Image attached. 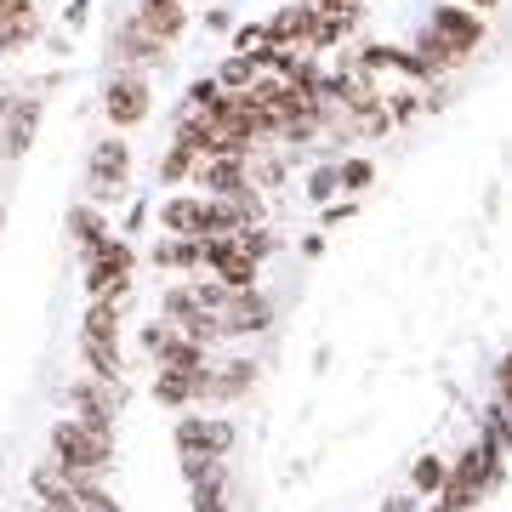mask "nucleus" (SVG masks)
<instances>
[{
	"instance_id": "obj_19",
	"label": "nucleus",
	"mask_w": 512,
	"mask_h": 512,
	"mask_svg": "<svg viewBox=\"0 0 512 512\" xmlns=\"http://www.w3.org/2000/svg\"><path fill=\"white\" fill-rule=\"evenodd\" d=\"M69 228H74V239H80V245H86V251H92V245H103V217H92V211H74L69 217Z\"/></svg>"
},
{
	"instance_id": "obj_9",
	"label": "nucleus",
	"mask_w": 512,
	"mask_h": 512,
	"mask_svg": "<svg viewBox=\"0 0 512 512\" xmlns=\"http://www.w3.org/2000/svg\"><path fill=\"white\" fill-rule=\"evenodd\" d=\"M205 393H211V370H160V382H154L160 404H188L205 399Z\"/></svg>"
},
{
	"instance_id": "obj_13",
	"label": "nucleus",
	"mask_w": 512,
	"mask_h": 512,
	"mask_svg": "<svg viewBox=\"0 0 512 512\" xmlns=\"http://www.w3.org/2000/svg\"><path fill=\"white\" fill-rule=\"evenodd\" d=\"M205 188H211L217 200H234L239 188H245V165L228 160V154H222V160H211V165H205Z\"/></svg>"
},
{
	"instance_id": "obj_14",
	"label": "nucleus",
	"mask_w": 512,
	"mask_h": 512,
	"mask_svg": "<svg viewBox=\"0 0 512 512\" xmlns=\"http://www.w3.org/2000/svg\"><path fill=\"white\" fill-rule=\"evenodd\" d=\"M35 103H12L6 109V154H23L29 148V137H35Z\"/></svg>"
},
{
	"instance_id": "obj_12",
	"label": "nucleus",
	"mask_w": 512,
	"mask_h": 512,
	"mask_svg": "<svg viewBox=\"0 0 512 512\" xmlns=\"http://www.w3.org/2000/svg\"><path fill=\"white\" fill-rule=\"evenodd\" d=\"M160 217H165V228H171V234H183V239H200L205 234V205L200 200H171Z\"/></svg>"
},
{
	"instance_id": "obj_25",
	"label": "nucleus",
	"mask_w": 512,
	"mask_h": 512,
	"mask_svg": "<svg viewBox=\"0 0 512 512\" xmlns=\"http://www.w3.org/2000/svg\"><path fill=\"white\" fill-rule=\"evenodd\" d=\"M387 512H410V507H404V501H393V507H387Z\"/></svg>"
},
{
	"instance_id": "obj_22",
	"label": "nucleus",
	"mask_w": 512,
	"mask_h": 512,
	"mask_svg": "<svg viewBox=\"0 0 512 512\" xmlns=\"http://www.w3.org/2000/svg\"><path fill=\"white\" fill-rule=\"evenodd\" d=\"M188 165H194V148H188V143H177L171 154H165V177H183Z\"/></svg>"
},
{
	"instance_id": "obj_1",
	"label": "nucleus",
	"mask_w": 512,
	"mask_h": 512,
	"mask_svg": "<svg viewBox=\"0 0 512 512\" xmlns=\"http://www.w3.org/2000/svg\"><path fill=\"white\" fill-rule=\"evenodd\" d=\"M52 461L63 467V473L97 478L114 461V439L103 433V427H92V421L69 416V421H57V427H52Z\"/></svg>"
},
{
	"instance_id": "obj_3",
	"label": "nucleus",
	"mask_w": 512,
	"mask_h": 512,
	"mask_svg": "<svg viewBox=\"0 0 512 512\" xmlns=\"http://www.w3.org/2000/svg\"><path fill=\"white\" fill-rule=\"evenodd\" d=\"M205 262L217 268V285H228V291H251L256 285V256H245L234 239H211L205 245Z\"/></svg>"
},
{
	"instance_id": "obj_15",
	"label": "nucleus",
	"mask_w": 512,
	"mask_h": 512,
	"mask_svg": "<svg viewBox=\"0 0 512 512\" xmlns=\"http://www.w3.org/2000/svg\"><path fill=\"white\" fill-rule=\"evenodd\" d=\"M86 365H92V376L114 382L120 376V348H114L109 336H86Z\"/></svg>"
},
{
	"instance_id": "obj_26",
	"label": "nucleus",
	"mask_w": 512,
	"mask_h": 512,
	"mask_svg": "<svg viewBox=\"0 0 512 512\" xmlns=\"http://www.w3.org/2000/svg\"><path fill=\"white\" fill-rule=\"evenodd\" d=\"M473 6H495V0H473Z\"/></svg>"
},
{
	"instance_id": "obj_20",
	"label": "nucleus",
	"mask_w": 512,
	"mask_h": 512,
	"mask_svg": "<svg viewBox=\"0 0 512 512\" xmlns=\"http://www.w3.org/2000/svg\"><path fill=\"white\" fill-rule=\"evenodd\" d=\"M228 296H234L228 285H200V291H194V302H200L205 313H222V308H228Z\"/></svg>"
},
{
	"instance_id": "obj_21",
	"label": "nucleus",
	"mask_w": 512,
	"mask_h": 512,
	"mask_svg": "<svg viewBox=\"0 0 512 512\" xmlns=\"http://www.w3.org/2000/svg\"><path fill=\"white\" fill-rule=\"evenodd\" d=\"M222 86H251V63L245 57H228L222 63Z\"/></svg>"
},
{
	"instance_id": "obj_17",
	"label": "nucleus",
	"mask_w": 512,
	"mask_h": 512,
	"mask_svg": "<svg viewBox=\"0 0 512 512\" xmlns=\"http://www.w3.org/2000/svg\"><path fill=\"white\" fill-rule=\"evenodd\" d=\"M86 336H109V342L120 336V308H114L109 296H97L92 302V313H86Z\"/></svg>"
},
{
	"instance_id": "obj_11",
	"label": "nucleus",
	"mask_w": 512,
	"mask_h": 512,
	"mask_svg": "<svg viewBox=\"0 0 512 512\" xmlns=\"http://www.w3.org/2000/svg\"><path fill=\"white\" fill-rule=\"evenodd\" d=\"M69 399H74V410H80V421H92V427H103V433H109V421H114V393H109V387L80 382Z\"/></svg>"
},
{
	"instance_id": "obj_10",
	"label": "nucleus",
	"mask_w": 512,
	"mask_h": 512,
	"mask_svg": "<svg viewBox=\"0 0 512 512\" xmlns=\"http://www.w3.org/2000/svg\"><path fill=\"white\" fill-rule=\"evenodd\" d=\"M29 35H35V12H29V0H0V52H18Z\"/></svg>"
},
{
	"instance_id": "obj_8",
	"label": "nucleus",
	"mask_w": 512,
	"mask_h": 512,
	"mask_svg": "<svg viewBox=\"0 0 512 512\" xmlns=\"http://www.w3.org/2000/svg\"><path fill=\"white\" fill-rule=\"evenodd\" d=\"M126 171H131V160H126V143H103L92 154V188L97 194H126Z\"/></svg>"
},
{
	"instance_id": "obj_27",
	"label": "nucleus",
	"mask_w": 512,
	"mask_h": 512,
	"mask_svg": "<svg viewBox=\"0 0 512 512\" xmlns=\"http://www.w3.org/2000/svg\"><path fill=\"white\" fill-rule=\"evenodd\" d=\"M439 512H444V507H439Z\"/></svg>"
},
{
	"instance_id": "obj_5",
	"label": "nucleus",
	"mask_w": 512,
	"mask_h": 512,
	"mask_svg": "<svg viewBox=\"0 0 512 512\" xmlns=\"http://www.w3.org/2000/svg\"><path fill=\"white\" fill-rule=\"evenodd\" d=\"M228 439H234V433H228L222 421H183V427H177V444H183L188 461H222Z\"/></svg>"
},
{
	"instance_id": "obj_16",
	"label": "nucleus",
	"mask_w": 512,
	"mask_h": 512,
	"mask_svg": "<svg viewBox=\"0 0 512 512\" xmlns=\"http://www.w3.org/2000/svg\"><path fill=\"white\" fill-rule=\"evenodd\" d=\"M200 239H183V234H171L160 245V251H154V262H165V268H194V262H200Z\"/></svg>"
},
{
	"instance_id": "obj_7",
	"label": "nucleus",
	"mask_w": 512,
	"mask_h": 512,
	"mask_svg": "<svg viewBox=\"0 0 512 512\" xmlns=\"http://www.w3.org/2000/svg\"><path fill=\"white\" fill-rule=\"evenodd\" d=\"M137 23H143L154 40H177L188 23V6L183 0H137Z\"/></svg>"
},
{
	"instance_id": "obj_23",
	"label": "nucleus",
	"mask_w": 512,
	"mask_h": 512,
	"mask_svg": "<svg viewBox=\"0 0 512 512\" xmlns=\"http://www.w3.org/2000/svg\"><path fill=\"white\" fill-rule=\"evenodd\" d=\"M439 484H444L439 461H416V490H439Z\"/></svg>"
},
{
	"instance_id": "obj_2",
	"label": "nucleus",
	"mask_w": 512,
	"mask_h": 512,
	"mask_svg": "<svg viewBox=\"0 0 512 512\" xmlns=\"http://www.w3.org/2000/svg\"><path fill=\"white\" fill-rule=\"evenodd\" d=\"M86 285H92V296H126L131 285V251L120 245V239H103V245H92V274H86Z\"/></svg>"
},
{
	"instance_id": "obj_24",
	"label": "nucleus",
	"mask_w": 512,
	"mask_h": 512,
	"mask_svg": "<svg viewBox=\"0 0 512 512\" xmlns=\"http://www.w3.org/2000/svg\"><path fill=\"white\" fill-rule=\"evenodd\" d=\"M336 183H342V188H365V183H370V165H348Z\"/></svg>"
},
{
	"instance_id": "obj_18",
	"label": "nucleus",
	"mask_w": 512,
	"mask_h": 512,
	"mask_svg": "<svg viewBox=\"0 0 512 512\" xmlns=\"http://www.w3.org/2000/svg\"><path fill=\"white\" fill-rule=\"evenodd\" d=\"M160 46H165V40H154L143 23H131L126 35H120V52H126V57H160Z\"/></svg>"
},
{
	"instance_id": "obj_4",
	"label": "nucleus",
	"mask_w": 512,
	"mask_h": 512,
	"mask_svg": "<svg viewBox=\"0 0 512 512\" xmlns=\"http://www.w3.org/2000/svg\"><path fill=\"white\" fill-rule=\"evenodd\" d=\"M103 109H109L114 126H137L148 114V86H143V74H120L109 86V97H103Z\"/></svg>"
},
{
	"instance_id": "obj_6",
	"label": "nucleus",
	"mask_w": 512,
	"mask_h": 512,
	"mask_svg": "<svg viewBox=\"0 0 512 512\" xmlns=\"http://www.w3.org/2000/svg\"><path fill=\"white\" fill-rule=\"evenodd\" d=\"M217 325H222V336L262 330V325H268V302H262V296H251V291H234V296H228V308L217 313Z\"/></svg>"
}]
</instances>
